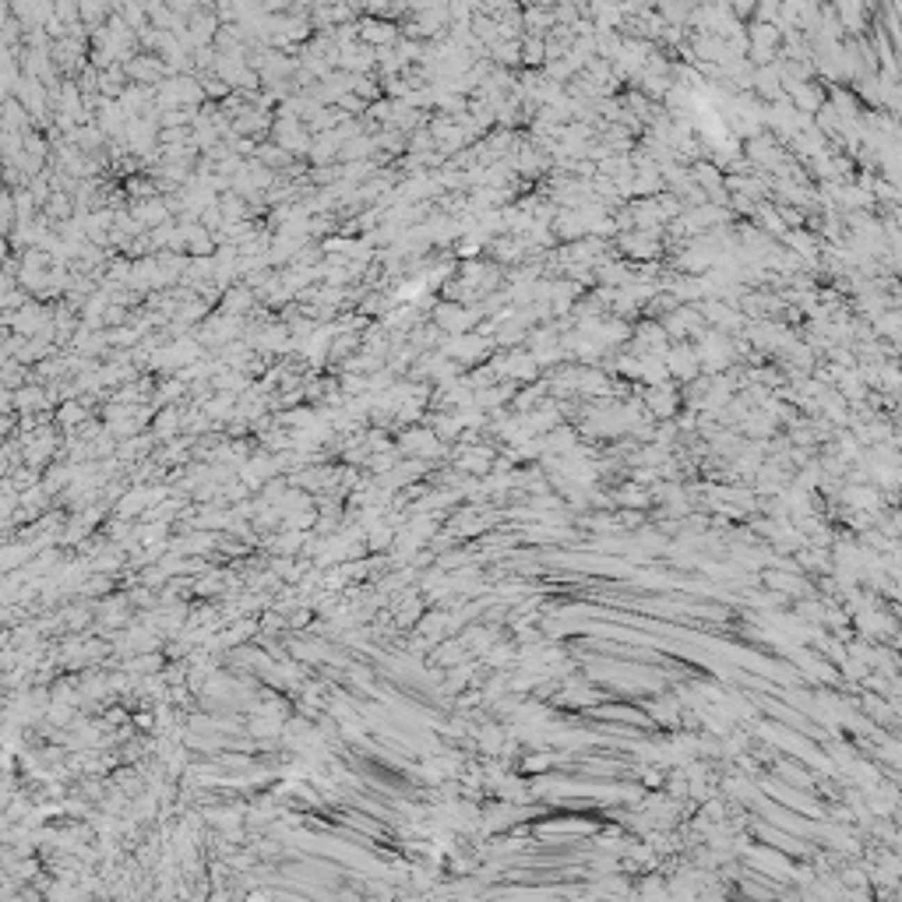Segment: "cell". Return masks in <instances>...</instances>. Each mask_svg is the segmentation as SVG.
I'll return each mask as SVG.
<instances>
[{
  "instance_id": "obj_1",
  "label": "cell",
  "mask_w": 902,
  "mask_h": 902,
  "mask_svg": "<svg viewBox=\"0 0 902 902\" xmlns=\"http://www.w3.org/2000/svg\"><path fill=\"white\" fill-rule=\"evenodd\" d=\"M360 35H363V39H370V42H391V39H395V29H391V25H384V22H363Z\"/></svg>"
}]
</instances>
